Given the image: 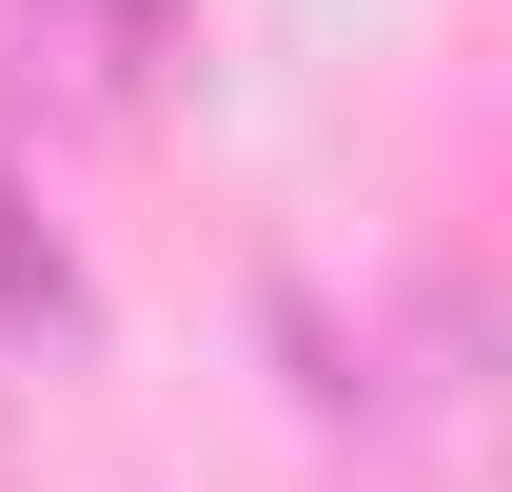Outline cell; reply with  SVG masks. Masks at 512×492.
Returning <instances> with one entry per match:
<instances>
[{"label":"cell","instance_id":"1","mask_svg":"<svg viewBox=\"0 0 512 492\" xmlns=\"http://www.w3.org/2000/svg\"><path fill=\"white\" fill-rule=\"evenodd\" d=\"M0 335H40V355H79V335H99V296H79L60 217L20 197V158H0Z\"/></svg>","mask_w":512,"mask_h":492}]
</instances>
